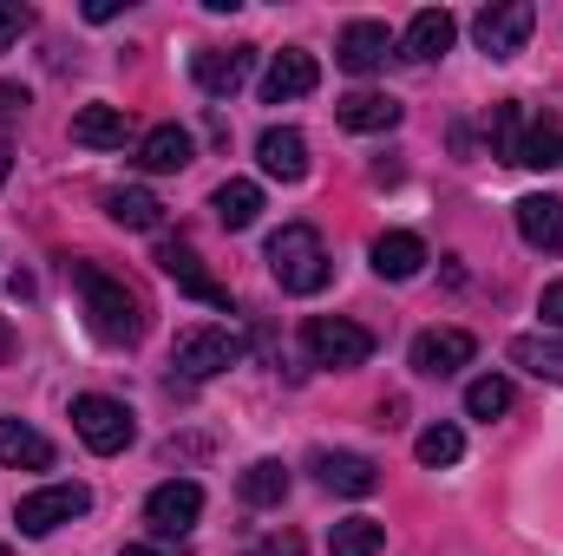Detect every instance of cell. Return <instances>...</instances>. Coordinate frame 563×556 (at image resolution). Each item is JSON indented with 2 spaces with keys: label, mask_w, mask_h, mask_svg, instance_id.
<instances>
[{
  "label": "cell",
  "mask_w": 563,
  "mask_h": 556,
  "mask_svg": "<svg viewBox=\"0 0 563 556\" xmlns=\"http://www.w3.org/2000/svg\"><path fill=\"white\" fill-rule=\"evenodd\" d=\"M518 164H531V170L563 164V125L551 119V112H538V119H531V138H525V157H518Z\"/></svg>",
  "instance_id": "cell-30"
},
{
  "label": "cell",
  "mask_w": 563,
  "mask_h": 556,
  "mask_svg": "<svg viewBox=\"0 0 563 556\" xmlns=\"http://www.w3.org/2000/svg\"><path fill=\"white\" fill-rule=\"evenodd\" d=\"M250 556H301V537H295V531H282V537H269V544H256Z\"/></svg>",
  "instance_id": "cell-34"
},
{
  "label": "cell",
  "mask_w": 563,
  "mask_h": 556,
  "mask_svg": "<svg viewBox=\"0 0 563 556\" xmlns=\"http://www.w3.org/2000/svg\"><path fill=\"white\" fill-rule=\"evenodd\" d=\"M380 551H387V524H374V518H341L328 531V556H380Z\"/></svg>",
  "instance_id": "cell-27"
},
{
  "label": "cell",
  "mask_w": 563,
  "mask_h": 556,
  "mask_svg": "<svg viewBox=\"0 0 563 556\" xmlns=\"http://www.w3.org/2000/svg\"><path fill=\"white\" fill-rule=\"evenodd\" d=\"M26 26H33V13H26L20 0H0V53H7V46L26 33Z\"/></svg>",
  "instance_id": "cell-32"
},
{
  "label": "cell",
  "mask_w": 563,
  "mask_h": 556,
  "mask_svg": "<svg viewBox=\"0 0 563 556\" xmlns=\"http://www.w3.org/2000/svg\"><path fill=\"white\" fill-rule=\"evenodd\" d=\"M538 314H544V327H551V334H563V281H551V288L538 294Z\"/></svg>",
  "instance_id": "cell-33"
},
{
  "label": "cell",
  "mask_w": 563,
  "mask_h": 556,
  "mask_svg": "<svg viewBox=\"0 0 563 556\" xmlns=\"http://www.w3.org/2000/svg\"><path fill=\"white\" fill-rule=\"evenodd\" d=\"M314 478L341 498H374L380 491V465L367 452H314Z\"/></svg>",
  "instance_id": "cell-14"
},
{
  "label": "cell",
  "mask_w": 563,
  "mask_h": 556,
  "mask_svg": "<svg viewBox=\"0 0 563 556\" xmlns=\"http://www.w3.org/2000/svg\"><path fill=\"white\" fill-rule=\"evenodd\" d=\"M236 498H243L250 511H276L282 498H288V465H282V458H256V465L236 478Z\"/></svg>",
  "instance_id": "cell-25"
},
{
  "label": "cell",
  "mask_w": 563,
  "mask_h": 556,
  "mask_svg": "<svg viewBox=\"0 0 563 556\" xmlns=\"http://www.w3.org/2000/svg\"><path fill=\"white\" fill-rule=\"evenodd\" d=\"M531 105L525 99H505V105H492V151L505 157V164H518L525 157V138H531Z\"/></svg>",
  "instance_id": "cell-26"
},
{
  "label": "cell",
  "mask_w": 563,
  "mask_h": 556,
  "mask_svg": "<svg viewBox=\"0 0 563 556\" xmlns=\"http://www.w3.org/2000/svg\"><path fill=\"white\" fill-rule=\"evenodd\" d=\"M79 281V301H86V327L106 341V347H139L144 341V301L139 288L112 269H92V263H73Z\"/></svg>",
  "instance_id": "cell-1"
},
{
  "label": "cell",
  "mask_w": 563,
  "mask_h": 556,
  "mask_svg": "<svg viewBox=\"0 0 563 556\" xmlns=\"http://www.w3.org/2000/svg\"><path fill=\"white\" fill-rule=\"evenodd\" d=\"M505 360L525 367V374H538V380H551V387H563V341L558 334H518L505 347Z\"/></svg>",
  "instance_id": "cell-22"
},
{
  "label": "cell",
  "mask_w": 563,
  "mask_h": 556,
  "mask_svg": "<svg viewBox=\"0 0 563 556\" xmlns=\"http://www.w3.org/2000/svg\"><path fill=\"white\" fill-rule=\"evenodd\" d=\"M7 170H13V151H7V138H0V184H7Z\"/></svg>",
  "instance_id": "cell-36"
},
{
  "label": "cell",
  "mask_w": 563,
  "mask_h": 556,
  "mask_svg": "<svg viewBox=\"0 0 563 556\" xmlns=\"http://www.w3.org/2000/svg\"><path fill=\"white\" fill-rule=\"evenodd\" d=\"M314 86H321V66H314V53H308V46H282L276 59H269V73H263V99H269V105L308 99Z\"/></svg>",
  "instance_id": "cell-13"
},
{
  "label": "cell",
  "mask_w": 563,
  "mask_h": 556,
  "mask_svg": "<svg viewBox=\"0 0 563 556\" xmlns=\"http://www.w3.org/2000/svg\"><path fill=\"white\" fill-rule=\"evenodd\" d=\"M301 341H308V360H314V367H334V374L374 360V334H367L361 321H347V314H314V321L301 327Z\"/></svg>",
  "instance_id": "cell-4"
},
{
  "label": "cell",
  "mask_w": 563,
  "mask_h": 556,
  "mask_svg": "<svg viewBox=\"0 0 563 556\" xmlns=\"http://www.w3.org/2000/svg\"><path fill=\"white\" fill-rule=\"evenodd\" d=\"M243 354H250V341H243L236 327H184V334L170 341V367H177L184 380H217V374H230Z\"/></svg>",
  "instance_id": "cell-3"
},
{
  "label": "cell",
  "mask_w": 563,
  "mask_h": 556,
  "mask_svg": "<svg viewBox=\"0 0 563 556\" xmlns=\"http://www.w3.org/2000/svg\"><path fill=\"white\" fill-rule=\"evenodd\" d=\"M190 73H197V92L236 99V92L250 86V73H256V46H203V53L190 59Z\"/></svg>",
  "instance_id": "cell-9"
},
{
  "label": "cell",
  "mask_w": 563,
  "mask_h": 556,
  "mask_svg": "<svg viewBox=\"0 0 563 556\" xmlns=\"http://www.w3.org/2000/svg\"><path fill=\"white\" fill-rule=\"evenodd\" d=\"M334 119H341V132L374 138V132H394V125H400V99H387V92H347V99L334 105Z\"/></svg>",
  "instance_id": "cell-18"
},
{
  "label": "cell",
  "mask_w": 563,
  "mask_h": 556,
  "mask_svg": "<svg viewBox=\"0 0 563 556\" xmlns=\"http://www.w3.org/2000/svg\"><path fill=\"white\" fill-rule=\"evenodd\" d=\"M197 518H203V485H197V478H164V485L144 498V524H151L157 537H184Z\"/></svg>",
  "instance_id": "cell-8"
},
{
  "label": "cell",
  "mask_w": 563,
  "mask_h": 556,
  "mask_svg": "<svg viewBox=\"0 0 563 556\" xmlns=\"http://www.w3.org/2000/svg\"><path fill=\"white\" fill-rule=\"evenodd\" d=\"M426 269V243L413 230H387L380 243H374V276L380 281H413Z\"/></svg>",
  "instance_id": "cell-20"
},
{
  "label": "cell",
  "mask_w": 563,
  "mask_h": 556,
  "mask_svg": "<svg viewBox=\"0 0 563 556\" xmlns=\"http://www.w3.org/2000/svg\"><path fill=\"white\" fill-rule=\"evenodd\" d=\"M518 236L544 256H563V197H518Z\"/></svg>",
  "instance_id": "cell-16"
},
{
  "label": "cell",
  "mask_w": 563,
  "mask_h": 556,
  "mask_svg": "<svg viewBox=\"0 0 563 556\" xmlns=\"http://www.w3.org/2000/svg\"><path fill=\"white\" fill-rule=\"evenodd\" d=\"M125 112L119 105H79L73 112V144H86V151H119L125 144Z\"/></svg>",
  "instance_id": "cell-23"
},
{
  "label": "cell",
  "mask_w": 563,
  "mask_h": 556,
  "mask_svg": "<svg viewBox=\"0 0 563 556\" xmlns=\"http://www.w3.org/2000/svg\"><path fill=\"white\" fill-rule=\"evenodd\" d=\"M0 465H13V471H53V438L33 432L26 419H0Z\"/></svg>",
  "instance_id": "cell-19"
},
{
  "label": "cell",
  "mask_w": 563,
  "mask_h": 556,
  "mask_svg": "<svg viewBox=\"0 0 563 556\" xmlns=\"http://www.w3.org/2000/svg\"><path fill=\"white\" fill-rule=\"evenodd\" d=\"M465 413L472 419H505L511 413V380H505V374L472 380V387H465Z\"/></svg>",
  "instance_id": "cell-31"
},
{
  "label": "cell",
  "mask_w": 563,
  "mask_h": 556,
  "mask_svg": "<svg viewBox=\"0 0 563 556\" xmlns=\"http://www.w3.org/2000/svg\"><path fill=\"white\" fill-rule=\"evenodd\" d=\"M119 556H157V551H151V544H125Z\"/></svg>",
  "instance_id": "cell-37"
},
{
  "label": "cell",
  "mask_w": 563,
  "mask_h": 556,
  "mask_svg": "<svg viewBox=\"0 0 563 556\" xmlns=\"http://www.w3.org/2000/svg\"><path fill=\"white\" fill-rule=\"evenodd\" d=\"M472 354H478V341L465 327H426L413 341V374L420 380H452L459 367H472Z\"/></svg>",
  "instance_id": "cell-10"
},
{
  "label": "cell",
  "mask_w": 563,
  "mask_h": 556,
  "mask_svg": "<svg viewBox=\"0 0 563 556\" xmlns=\"http://www.w3.org/2000/svg\"><path fill=\"white\" fill-rule=\"evenodd\" d=\"M531 26H538V7L531 0H498V7H485L472 20V40H478L485 59H518L525 40H531Z\"/></svg>",
  "instance_id": "cell-7"
},
{
  "label": "cell",
  "mask_w": 563,
  "mask_h": 556,
  "mask_svg": "<svg viewBox=\"0 0 563 556\" xmlns=\"http://www.w3.org/2000/svg\"><path fill=\"white\" fill-rule=\"evenodd\" d=\"M0 556H13V551H7V544H0Z\"/></svg>",
  "instance_id": "cell-38"
},
{
  "label": "cell",
  "mask_w": 563,
  "mask_h": 556,
  "mask_svg": "<svg viewBox=\"0 0 563 556\" xmlns=\"http://www.w3.org/2000/svg\"><path fill=\"white\" fill-rule=\"evenodd\" d=\"M106 216H112L119 230H157V223H164V203H157L151 190H112V197H106Z\"/></svg>",
  "instance_id": "cell-28"
},
{
  "label": "cell",
  "mask_w": 563,
  "mask_h": 556,
  "mask_svg": "<svg viewBox=\"0 0 563 556\" xmlns=\"http://www.w3.org/2000/svg\"><path fill=\"white\" fill-rule=\"evenodd\" d=\"M413 452H420V465H432V471H445V465H459V458H465V432L439 419V425H426L420 438H413Z\"/></svg>",
  "instance_id": "cell-29"
},
{
  "label": "cell",
  "mask_w": 563,
  "mask_h": 556,
  "mask_svg": "<svg viewBox=\"0 0 563 556\" xmlns=\"http://www.w3.org/2000/svg\"><path fill=\"white\" fill-rule=\"evenodd\" d=\"M157 269H164V281H177L190 301H210V308H223V314L236 308V301H230V288L210 276V269L197 263V249H184V243H157Z\"/></svg>",
  "instance_id": "cell-11"
},
{
  "label": "cell",
  "mask_w": 563,
  "mask_h": 556,
  "mask_svg": "<svg viewBox=\"0 0 563 556\" xmlns=\"http://www.w3.org/2000/svg\"><path fill=\"white\" fill-rule=\"evenodd\" d=\"M13 347H20V334H13V321H7V314H0V367H7V360H13Z\"/></svg>",
  "instance_id": "cell-35"
},
{
  "label": "cell",
  "mask_w": 563,
  "mask_h": 556,
  "mask_svg": "<svg viewBox=\"0 0 563 556\" xmlns=\"http://www.w3.org/2000/svg\"><path fill=\"white\" fill-rule=\"evenodd\" d=\"M86 511H92V491L86 485H46V491H26L13 504V524H20V537H53L59 524L86 518Z\"/></svg>",
  "instance_id": "cell-6"
},
{
  "label": "cell",
  "mask_w": 563,
  "mask_h": 556,
  "mask_svg": "<svg viewBox=\"0 0 563 556\" xmlns=\"http://www.w3.org/2000/svg\"><path fill=\"white\" fill-rule=\"evenodd\" d=\"M73 432H79V445H86V452L112 458V452H125V445L139 438V419L125 413V400L79 393V400H73Z\"/></svg>",
  "instance_id": "cell-5"
},
{
  "label": "cell",
  "mask_w": 563,
  "mask_h": 556,
  "mask_svg": "<svg viewBox=\"0 0 563 556\" xmlns=\"http://www.w3.org/2000/svg\"><path fill=\"white\" fill-rule=\"evenodd\" d=\"M269 276L282 281V294H321L328 288V249L321 230L308 223H282L269 236Z\"/></svg>",
  "instance_id": "cell-2"
},
{
  "label": "cell",
  "mask_w": 563,
  "mask_h": 556,
  "mask_svg": "<svg viewBox=\"0 0 563 556\" xmlns=\"http://www.w3.org/2000/svg\"><path fill=\"white\" fill-rule=\"evenodd\" d=\"M452 40H459V20H452L445 7H426V13L407 20V33H400V59L432 66V59H445V53H452Z\"/></svg>",
  "instance_id": "cell-15"
},
{
  "label": "cell",
  "mask_w": 563,
  "mask_h": 556,
  "mask_svg": "<svg viewBox=\"0 0 563 556\" xmlns=\"http://www.w3.org/2000/svg\"><path fill=\"white\" fill-rule=\"evenodd\" d=\"M256 157H263V170L282 177V184H301V177H308V138H301L295 125H269V132L256 138Z\"/></svg>",
  "instance_id": "cell-17"
},
{
  "label": "cell",
  "mask_w": 563,
  "mask_h": 556,
  "mask_svg": "<svg viewBox=\"0 0 563 556\" xmlns=\"http://www.w3.org/2000/svg\"><path fill=\"white\" fill-rule=\"evenodd\" d=\"M387 53H394V33H387V20H347V26H341V46H334L341 73L367 79V73H380V66H387Z\"/></svg>",
  "instance_id": "cell-12"
},
{
  "label": "cell",
  "mask_w": 563,
  "mask_h": 556,
  "mask_svg": "<svg viewBox=\"0 0 563 556\" xmlns=\"http://www.w3.org/2000/svg\"><path fill=\"white\" fill-rule=\"evenodd\" d=\"M190 157H197V138H190L184 125H151V132L139 138V164L157 170V177H164V170H184Z\"/></svg>",
  "instance_id": "cell-21"
},
{
  "label": "cell",
  "mask_w": 563,
  "mask_h": 556,
  "mask_svg": "<svg viewBox=\"0 0 563 556\" xmlns=\"http://www.w3.org/2000/svg\"><path fill=\"white\" fill-rule=\"evenodd\" d=\"M210 210H217V223H223V230H250V223L263 216V184H250V177H230V184H217Z\"/></svg>",
  "instance_id": "cell-24"
}]
</instances>
